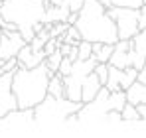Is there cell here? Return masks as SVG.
I'll list each match as a JSON object with an SVG mask.
<instances>
[{"mask_svg":"<svg viewBox=\"0 0 146 138\" xmlns=\"http://www.w3.org/2000/svg\"><path fill=\"white\" fill-rule=\"evenodd\" d=\"M77 16H79V12H69V16H67V24H75V22H77Z\"/></svg>","mask_w":146,"mask_h":138,"instance_id":"cell-26","label":"cell"},{"mask_svg":"<svg viewBox=\"0 0 146 138\" xmlns=\"http://www.w3.org/2000/svg\"><path fill=\"white\" fill-rule=\"evenodd\" d=\"M85 0H61V4L69 10V12H79Z\"/></svg>","mask_w":146,"mask_h":138,"instance_id":"cell-22","label":"cell"},{"mask_svg":"<svg viewBox=\"0 0 146 138\" xmlns=\"http://www.w3.org/2000/svg\"><path fill=\"white\" fill-rule=\"evenodd\" d=\"M93 55V49H91V42L87 40H81L79 46H77V59H89Z\"/></svg>","mask_w":146,"mask_h":138,"instance_id":"cell-19","label":"cell"},{"mask_svg":"<svg viewBox=\"0 0 146 138\" xmlns=\"http://www.w3.org/2000/svg\"><path fill=\"white\" fill-rule=\"evenodd\" d=\"M138 77V69L128 65L124 69H119V67H113L109 65V77H107V83L105 87L109 91H124L130 83H134Z\"/></svg>","mask_w":146,"mask_h":138,"instance_id":"cell-6","label":"cell"},{"mask_svg":"<svg viewBox=\"0 0 146 138\" xmlns=\"http://www.w3.org/2000/svg\"><path fill=\"white\" fill-rule=\"evenodd\" d=\"M121 116H122V122H140V120H142V115H140L138 107H134V105H130V103H126V105L122 107Z\"/></svg>","mask_w":146,"mask_h":138,"instance_id":"cell-15","label":"cell"},{"mask_svg":"<svg viewBox=\"0 0 146 138\" xmlns=\"http://www.w3.org/2000/svg\"><path fill=\"white\" fill-rule=\"evenodd\" d=\"M101 87H103V85H101V81H99L97 73L91 71V73L85 77V81L81 83V101H83V103L93 101V99L97 97V93H99Z\"/></svg>","mask_w":146,"mask_h":138,"instance_id":"cell-12","label":"cell"},{"mask_svg":"<svg viewBox=\"0 0 146 138\" xmlns=\"http://www.w3.org/2000/svg\"><path fill=\"white\" fill-rule=\"evenodd\" d=\"M124 95H126V103L134 105V107H140V105H146V83H140L138 79L134 83H130L126 89H124Z\"/></svg>","mask_w":146,"mask_h":138,"instance_id":"cell-13","label":"cell"},{"mask_svg":"<svg viewBox=\"0 0 146 138\" xmlns=\"http://www.w3.org/2000/svg\"><path fill=\"white\" fill-rule=\"evenodd\" d=\"M107 14L117 24L119 40H130L138 32V8H124V6H111Z\"/></svg>","mask_w":146,"mask_h":138,"instance_id":"cell-5","label":"cell"},{"mask_svg":"<svg viewBox=\"0 0 146 138\" xmlns=\"http://www.w3.org/2000/svg\"><path fill=\"white\" fill-rule=\"evenodd\" d=\"M71 59H69V57H63V59H61V63H59V67H57V71H55V73H57V75H61V77H65V75H67V73H69V71H71Z\"/></svg>","mask_w":146,"mask_h":138,"instance_id":"cell-21","label":"cell"},{"mask_svg":"<svg viewBox=\"0 0 146 138\" xmlns=\"http://www.w3.org/2000/svg\"><path fill=\"white\" fill-rule=\"evenodd\" d=\"M69 10L63 4H48L44 12V24H55V22H67Z\"/></svg>","mask_w":146,"mask_h":138,"instance_id":"cell-14","label":"cell"},{"mask_svg":"<svg viewBox=\"0 0 146 138\" xmlns=\"http://www.w3.org/2000/svg\"><path fill=\"white\" fill-rule=\"evenodd\" d=\"M105 8L111 6H124V8H140L144 4V0H99Z\"/></svg>","mask_w":146,"mask_h":138,"instance_id":"cell-17","label":"cell"},{"mask_svg":"<svg viewBox=\"0 0 146 138\" xmlns=\"http://www.w3.org/2000/svg\"><path fill=\"white\" fill-rule=\"evenodd\" d=\"M18 109V101L12 93V71H4L0 75V116Z\"/></svg>","mask_w":146,"mask_h":138,"instance_id":"cell-8","label":"cell"},{"mask_svg":"<svg viewBox=\"0 0 146 138\" xmlns=\"http://www.w3.org/2000/svg\"><path fill=\"white\" fill-rule=\"evenodd\" d=\"M46 12V0H2L0 2V16L8 22H14L18 26V32L22 34L26 42H30L36 32L34 24L44 22Z\"/></svg>","mask_w":146,"mask_h":138,"instance_id":"cell-3","label":"cell"},{"mask_svg":"<svg viewBox=\"0 0 146 138\" xmlns=\"http://www.w3.org/2000/svg\"><path fill=\"white\" fill-rule=\"evenodd\" d=\"M48 95L51 97H63V77L53 73L48 81Z\"/></svg>","mask_w":146,"mask_h":138,"instance_id":"cell-16","label":"cell"},{"mask_svg":"<svg viewBox=\"0 0 146 138\" xmlns=\"http://www.w3.org/2000/svg\"><path fill=\"white\" fill-rule=\"evenodd\" d=\"M34 122V109H14L0 116V126H22Z\"/></svg>","mask_w":146,"mask_h":138,"instance_id":"cell-10","label":"cell"},{"mask_svg":"<svg viewBox=\"0 0 146 138\" xmlns=\"http://www.w3.org/2000/svg\"><path fill=\"white\" fill-rule=\"evenodd\" d=\"M75 26L81 34V40H87V42L115 44L119 40L117 24L107 14V8L99 0H85L83 2Z\"/></svg>","mask_w":146,"mask_h":138,"instance_id":"cell-2","label":"cell"},{"mask_svg":"<svg viewBox=\"0 0 146 138\" xmlns=\"http://www.w3.org/2000/svg\"><path fill=\"white\" fill-rule=\"evenodd\" d=\"M16 57H18V63L22 65V67H36V65H40V63H44V59H46V51L44 49H40V51H34L30 44H26L18 49V53H16Z\"/></svg>","mask_w":146,"mask_h":138,"instance_id":"cell-11","label":"cell"},{"mask_svg":"<svg viewBox=\"0 0 146 138\" xmlns=\"http://www.w3.org/2000/svg\"><path fill=\"white\" fill-rule=\"evenodd\" d=\"M0 65H2V71H14V69L18 67L20 63H18V57L14 55V57H8V59H4Z\"/></svg>","mask_w":146,"mask_h":138,"instance_id":"cell-23","label":"cell"},{"mask_svg":"<svg viewBox=\"0 0 146 138\" xmlns=\"http://www.w3.org/2000/svg\"><path fill=\"white\" fill-rule=\"evenodd\" d=\"M61 59H63L61 51H59V49H55V51H51L49 55H46L44 63L48 65V69H49V71H57V67H59V63H61Z\"/></svg>","mask_w":146,"mask_h":138,"instance_id":"cell-18","label":"cell"},{"mask_svg":"<svg viewBox=\"0 0 146 138\" xmlns=\"http://www.w3.org/2000/svg\"><path fill=\"white\" fill-rule=\"evenodd\" d=\"M24 38L18 30L14 32H8V30H0V61L8 59V57H14L18 53V49L22 46H26Z\"/></svg>","mask_w":146,"mask_h":138,"instance_id":"cell-7","label":"cell"},{"mask_svg":"<svg viewBox=\"0 0 146 138\" xmlns=\"http://www.w3.org/2000/svg\"><path fill=\"white\" fill-rule=\"evenodd\" d=\"M128 42H130V47H128L130 65L140 69L146 59V30H138Z\"/></svg>","mask_w":146,"mask_h":138,"instance_id":"cell-9","label":"cell"},{"mask_svg":"<svg viewBox=\"0 0 146 138\" xmlns=\"http://www.w3.org/2000/svg\"><path fill=\"white\" fill-rule=\"evenodd\" d=\"M138 30H146V4L138 8Z\"/></svg>","mask_w":146,"mask_h":138,"instance_id":"cell-24","label":"cell"},{"mask_svg":"<svg viewBox=\"0 0 146 138\" xmlns=\"http://www.w3.org/2000/svg\"><path fill=\"white\" fill-rule=\"evenodd\" d=\"M140 83H146V59H144V63H142V67L138 69V77H136Z\"/></svg>","mask_w":146,"mask_h":138,"instance_id":"cell-25","label":"cell"},{"mask_svg":"<svg viewBox=\"0 0 146 138\" xmlns=\"http://www.w3.org/2000/svg\"><path fill=\"white\" fill-rule=\"evenodd\" d=\"M0 63H2V61H0Z\"/></svg>","mask_w":146,"mask_h":138,"instance_id":"cell-27","label":"cell"},{"mask_svg":"<svg viewBox=\"0 0 146 138\" xmlns=\"http://www.w3.org/2000/svg\"><path fill=\"white\" fill-rule=\"evenodd\" d=\"M93 71L97 73V77H99V81H101V85H105V83H107V77H109V63H97Z\"/></svg>","mask_w":146,"mask_h":138,"instance_id":"cell-20","label":"cell"},{"mask_svg":"<svg viewBox=\"0 0 146 138\" xmlns=\"http://www.w3.org/2000/svg\"><path fill=\"white\" fill-rule=\"evenodd\" d=\"M81 107H83L81 101H71L67 97H51V95H46L34 107V122L36 124L65 122L67 116L77 113Z\"/></svg>","mask_w":146,"mask_h":138,"instance_id":"cell-4","label":"cell"},{"mask_svg":"<svg viewBox=\"0 0 146 138\" xmlns=\"http://www.w3.org/2000/svg\"><path fill=\"white\" fill-rule=\"evenodd\" d=\"M55 71H49L46 63L36 67H18L12 71V93L18 101V109H34L46 95L48 81Z\"/></svg>","mask_w":146,"mask_h":138,"instance_id":"cell-1","label":"cell"}]
</instances>
